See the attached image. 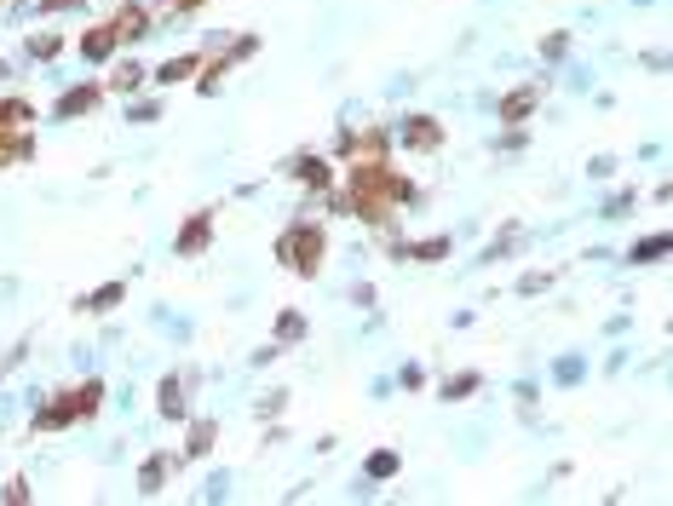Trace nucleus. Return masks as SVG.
Masks as SVG:
<instances>
[{"mask_svg":"<svg viewBox=\"0 0 673 506\" xmlns=\"http://www.w3.org/2000/svg\"><path fill=\"white\" fill-rule=\"evenodd\" d=\"M443 391H449V397H466V391H478V374H455Z\"/></svg>","mask_w":673,"mask_h":506,"instance_id":"obj_24","label":"nucleus"},{"mask_svg":"<svg viewBox=\"0 0 673 506\" xmlns=\"http://www.w3.org/2000/svg\"><path fill=\"white\" fill-rule=\"evenodd\" d=\"M208 443H213V426H208V420H196V426H190V443H185V449H190V455H208Z\"/></svg>","mask_w":673,"mask_h":506,"instance_id":"obj_18","label":"nucleus"},{"mask_svg":"<svg viewBox=\"0 0 673 506\" xmlns=\"http://www.w3.org/2000/svg\"><path fill=\"white\" fill-rule=\"evenodd\" d=\"M403 144H409V150H438L443 127L432 121V115H409V121H403Z\"/></svg>","mask_w":673,"mask_h":506,"instance_id":"obj_4","label":"nucleus"},{"mask_svg":"<svg viewBox=\"0 0 673 506\" xmlns=\"http://www.w3.org/2000/svg\"><path fill=\"white\" fill-rule=\"evenodd\" d=\"M409 259H443L449 253V236H426V242H415V248H403Z\"/></svg>","mask_w":673,"mask_h":506,"instance_id":"obj_16","label":"nucleus"},{"mask_svg":"<svg viewBox=\"0 0 673 506\" xmlns=\"http://www.w3.org/2000/svg\"><path fill=\"white\" fill-rule=\"evenodd\" d=\"M535 98H541V87H518L501 98V121H524V115L535 110Z\"/></svg>","mask_w":673,"mask_h":506,"instance_id":"obj_8","label":"nucleus"},{"mask_svg":"<svg viewBox=\"0 0 673 506\" xmlns=\"http://www.w3.org/2000/svg\"><path fill=\"white\" fill-rule=\"evenodd\" d=\"M656 253H668V236H650V242H639V248H633V259H656Z\"/></svg>","mask_w":673,"mask_h":506,"instance_id":"obj_23","label":"nucleus"},{"mask_svg":"<svg viewBox=\"0 0 673 506\" xmlns=\"http://www.w3.org/2000/svg\"><path fill=\"white\" fill-rule=\"evenodd\" d=\"M190 69H196V52H185V58H167V64L156 69V81H162V87H173V81H185Z\"/></svg>","mask_w":673,"mask_h":506,"instance_id":"obj_13","label":"nucleus"},{"mask_svg":"<svg viewBox=\"0 0 673 506\" xmlns=\"http://www.w3.org/2000/svg\"><path fill=\"white\" fill-rule=\"evenodd\" d=\"M29 52H35V58H58V35H35Z\"/></svg>","mask_w":673,"mask_h":506,"instance_id":"obj_22","label":"nucleus"},{"mask_svg":"<svg viewBox=\"0 0 673 506\" xmlns=\"http://www.w3.org/2000/svg\"><path fill=\"white\" fill-rule=\"evenodd\" d=\"M300 334H305V317L300 311H288V317L277 322V340H300Z\"/></svg>","mask_w":673,"mask_h":506,"instance_id":"obj_20","label":"nucleus"},{"mask_svg":"<svg viewBox=\"0 0 673 506\" xmlns=\"http://www.w3.org/2000/svg\"><path fill=\"white\" fill-rule=\"evenodd\" d=\"M208 236H213V213H196V219L179 230V253H202L208 248Z\"/></svg>","mask_w":673,"mask_h":506,"instance_id":"obj_7","label":"nucleus"},{"mask_svg":"<svg viewBox=\"0 0 673 506\" xmlns=\"http://www.w3.org/2000/svg\"><path fill=\"white\" fill-rule=\"evenodd\" d=\"M340 150H346V156H363V161H380L386 133H380V127H369V133H340Z\"/></svg>","mask_w":673,"mask_h":506,"instance_id":"obj_5","label":"nucleus"},{"mask_svg":"<svg viewBox=\"0 0 673 506\" xmlns=\"http://www.w3.org/2000/svg\"><path fill=\"white\" fill-rule=\"evenodd\" d=\"M110 29H116V41H139V35H150V12L127 0V6L116 12V23H110Z\"/></svg>","mask_w":673,"mask_h":506,"instance_id":"obj_6","label":"nucleus"},{"mask_svg":"<svg viewBox=\"0 0 673 506\" xmlns=\"http://www.w3.org/2000/svg\"><path fill=\"white\" fill-rule=\"evenodd\" d=\"M162 414L167 420H185V391H179V380H167L162 386Z\"/></svg>","mask_w":673,"mask_h":506,"instance_id":"obj_15","label":"nucleus"},{"mask_svg":"<svg viewBox=\"0 0 673 506\" xmlns=\"http://www.w3.org/2000/svg\"><path fill=\"white\" fill-rule=\"evenodd\" d=\"M167 6H173V12H196V6H202V0H167Z\"/></svg>","mask_w":673,"mask_h":506,"instance_id":"obj_25","label":"nucleus"},{"mask_svg":"<svg viewBox=\"0 0 673 506\" xmlns=\"http://www.w3.org/2000/svg\"><path fill=\"white\" fill-rule=\"evenodd\" d=\"M98 397H104V386H98V380H87V386L81 391H64V403H52V409H41L35 414V426H70V420H87V414L98 409Z\"/></svg>","mask_w":673,"mask_h":506,"instance_id":"obj_3","label":"nucleus"},{"mask_svg":"<svg viewBox=\"0 0 673 506\" xmlns=\"http://www.w3.org/2000/svg\"><path fill=\"white\" fill-rule=\"evenodd\" d=\"M139 75H144L139 64H127V69H116V81H110V87H116V92H133V87H139Z\"/></svg>","mask_w":673,"mask_h":506,"instance_id":"obj_21","label":"nucleus"},{"mask_svg":"<svg viewBox=\"0 0 673 506\" xmlns=\"http://www.w3.org/2000/svg\"><path fill=\"white\" fill-rule=\"evenodd\" d=\"M24 121H35V110H29L24 98H0V133H18Z\"/></svg>","mask_w":673,"mask_h":506,"instance_id":"obj_11","label":"nucleus"},{"mask_svg":"<svg viewBox=\"0 0 673 506\" xmlns=\"http://www.w3.org/2000/svg\"><path fill=\"white\" fill-rule=\"evenodd\" d=\"M121 294H127V288H121V282H110V288H98V294L87 299V311H110V305H121Z\"/></svg>","mask_w":673,"mask_h":506,"instance_id":"obj_17","label":"nucleus"},{"mask_svg":"<svg viewBox=\"0 0 673 506\" xmlns=\"http://www.w3.org/2000/svg\"><path fill=\"white\" fill-rule=\"evenodd\" d=\"M110 52H116V29H110V23H104V29H87V35H81V58H110Z\"/></svg>","mask_w":673,"mask_h":506,"instance_id":"obj_9","label":"nucleus"},{"mask_svg":"<svg viewBox=\"0 0 673 506\" xmlns=\"http://www.w3.org/2000/svg\"><path fill=\"white\" fill-rule=\"evenodd\" d=\"M75 0H47V12H70Z\"/></svg>","mask_w":673,"mask_h":506,"instance_id":"obj_26","label":"nucleus"},{"mask_svg":"<svg viewBox=\"0 0 673 506\" xmlns=\"http://www.w3.org/2000/svg\"><path fill=\"white\" fill-rule=\"evenodd\" d=\"M288 173H294V179H305L311 190H328V167L317 156H294V161H288Z\"/></svg>","mask_w":673,"mask_h":506,"instance_id":"obj_10","label":"nucleus"},{"mask_svg":"<svg viewBox=\"0 0 673 506\" xmlns=\"http://www.w3.org/2000/svg\"><path fill=\"white\" fill-rule=\"evenodd\" d=\"M93 104H98V87H75L58 98V115H81V110H93Z\"/></svg>","mask_w":673,"mask_h":506,"instance_id":"obj_12","label":"nucleus"},{"mask_svg":"<svg viewBox=\"0 0 673 506\" xmlns=\"http://www.w3.org/2000/svg\"><path fill=\"white\" fill-rule=\"evenodd\" d=\"M162 478H167V455L144 460V472H139V489H144V495H156V489H162Z\"/></svg>","mask_w":673,"mask_h":506,"instance_id":"obj_14","label":"nucleus"},{"mask_svg":"<svg viewBox=\"0 0 673 506\" xmlns=\"http://www.w3.org/2000/svg\"><path fill=\"white\" fill-rule=\"evenodd\" d=\"M277 259L288 265V271L311 276L317 265H323V230H317V225H288L277 236Z\"/></svg>","mask_w":673,"mask_h":506,"instance_id":"obj_2","label":"nucleus"},{"mask_svg":"<svg viewBox=\"0 0 673 506\" xmlns=\"http://www.w3.org/2000/svg\"><path fill=\"white\" fill-rule=\"evenodd\" d=\"M409 196H415V184L403 179L397 167H386V161H357V167H351L346 207H351V213H363L369 225H386V219H392V207H403Z\"/></svg>","mask_w":673,"mask_h":506,"instance_id":"obj_1","label":"nucleus"},{"mask_svg":"<svg viewBox=\"0 0 673 506\" xmlns=\"http://www.w3.org/2000/svg\"><path fill=\"white\" fill-rule=\"evenodd\" d=\"M392 472H397V455H392V449L369 455V478H392Z\"/></svg>","mask_w":673,"mask_h":506,"instance_id":"obj_19","label":"nucleus"}]
</instances>
